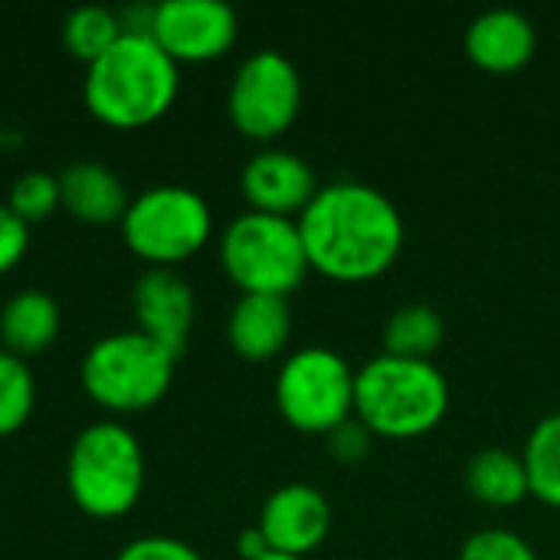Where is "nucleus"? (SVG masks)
Instances as JSON below:
<instances>
[{
  "label": "nucleus",
  "mask_w": 560,
  "mask_h": 560,
  "mask_svg": "<svg viewBox=\"0 0 560 560\" xmlns=\"http://www.w3.org/2000/svg\"><path fill=\"white\" fill-rule=\"evenodd\" d=\"M308 266L338 282L387 272L407 240L397 203L364 180H328L295 217Z\"/></svg>",
  "instance_id": "1"
},
{
  "label": "nucleus",
  "mask_w": 560,
  "mask_h": 560,
  "mask_svg": "<svg viewBox=\"0 0 560 560\" xmlns=\"http://www.w3.org/2000/svg\"><path fill=\"white\" fill-rule=\"evenodd\" d=\"M180 62L148 33V26H125V33L85 66L82 95L95 118L115 128H141L161 118L180 89Z\"/></svg>",
  "instance_id": "2"
},
{
  "label": "nucleus",
  "mask_w": 560,
  "mask_h": 560,
  "mask_svg": "<svg viewBox=\"0 0 560 560\" xmlns=\"http://www.w3.org/2000/svg\"><path fill=\"white\" fill-rule=\"evenodd\" d=\"M450 410V381L433 361L377 354L354 374V417L390 440H413L440 427Z\"/></svg>",
  "instance_id": "3"
},
{
  "label": "nucleus",
  "mask_w": 560,
  "mask_h": 560,
  "mask_svg": "<svg viewBox=\"0 0 560 560\" xmlns=\"http://www.w3.org/2000/svg\"><path fill=\"white\" fill-rule=\"evenodd\" d=\"M66 486L82 512L95 518L125 515L144 489L141 440L118 420L82 427L66 456Z\"/></svg>",
  "instance_id": "4"
},
{
  "label": "nucleus",
  "mask_w": 560,
  "mask_h": 560,
  "mask_svg": "<svg viewBox=\"0 0 560 560\" xmlns=\"http://www.w3.org/2000/svg\"><path fill=\"white\" fill-rule=\"evenodd\" d=\"M220 262L243 292L285 295L308 276V256L295 217L243 210L220 233Z\"/></svg>",
  "instance_id": "5"
},
{
  "label": "nucleus",
  "mask_w": 560,
  "mask_h": 560,
  "mask_svg": "<svg viewBox=\"0 0 560 560\" xmlns=\"http://www.w3.org/2000/svg\"><path fill=\"white\" fill-rule=\"evenodd\" d=\"M177 354L138 328L112 331L82 354V387L108 410H144L158 404L174 381Z\"/></svg>",
  "instance_id": "6"
},
{
  "label": "nucleus",
  "mask_w": 560,
  "mask_h": 560,
  "mask_svg": "<svg viewBox=\"0 0 560 560\" xmlns=\"http://www.w3.org/2000/svg\"><path fill=\"white\" fill-rule=\"evenodd\" d=\"M118 223L131 253L154 266H171L194 256L207 243L213 210L200 190L167 180L138 190Z\"/></svg>",
  "instance_id": "7"
},
{
  "label": "nucleus",
  "mask_w": 560,
  "mask_h": 560,
  "mask_svg": "<svg viewBox=\"0 0 560 560\" xmlns=\"http://www.w3.org/2000/svg\"><path fill=\"white\" fill-rule=\"evenodd\" d=\"M354 374L338 351L305 345L276 371V407L302 433H331L354 417Z\"/></svg>",
  "instance_id": "8"
},
{
  "label": "nucleus",
  "mask_w": 560,
  "mask_h": 560,
  "mask_svg": "<svg viewBox=\"0 0 560 560\" xmlns=\"http://www.w3.org/2000/svg\"><path fill=\"white\" fill-rule=\"evenodd\" d=\"M226 112L246 138H279L302 112L299 66L272 46L249 52L233 72Z\"/></svg>",
  "instance_id": "9"
},
{
  "label": "nucleus",
  "mask_w": 560,
  "mask_h": 560,
  "mask_svg": "<svg viewBox=\"0 0 560 560\" xmlns=\"http://www.w3.org/2000/svg\"><path fill=\"white\" fill-rule=\"evenodd\" d=\"M148 33L174 62H203L236 43L240 16L226 0H161L151 7Z\"/></svg>",
  "instance_id": "10"
},
{
  "label": "nucleus",
  "mask_w": 560,
  "mask_h": 560,
  "mask_svg": "<svg viewBox=\"0 0 560 560\" xmlns=\"http://www.w3.org/2000/svg\"><path fill=\"white\" fill-rule=\"evenodd\" d=\"M256 525L272 551L305 558L331 532V502L308 482H285L266 495Z\"/></svg>",
  "instance_id": "11"
},
{
  "label": "nucleus",
  "mask_w": 560,
  "mask_h": 560,
  "mask_svg": "<svg viewBox=\"0 0 560 560\" xmlns=\"http://www.w3.org/2000/svg\"><path fill=\"white\" fill-rule=\"evenodd\" d=\"M240 184L253 210L279 217H299L322 187L315 167L299 151L289 148L256 151L243 164Z\"/></svg>",
  "instance_id": "12"
},
{
  "label": "nucleus",
  "mask_w": 560,
  "mask_h": 560,
  "mask_svg": "<svg viewBox=\"0 0 560 560\" xmlns=\"http://www.w3.org/2000/svg\"><path fill=\"white\" fill-rule=\"evenodd\" d=\"M131 308L138 318V331L161 341L177 358L187 348V335L194 328L197 302L190 282L171 266H151L138 276L131 292Z\"/></svg>",
  "instance_id": "13"
},
{
  "label": "nucleus",
  "mask_w": 560,
  "mask_h": 560,
  "mask_svg": "<svg viewBox=\"0 0 560 560\" xmlns=\"http://www.w3.org/2000/svg\"><path fill=\"white\" fill-rule=\"evenodd\" d=\"M538 49V30L528 13L515 7H489L466 26V52L479 69L515 72L532 62Z\"/></svg>",
  "instance_id": "14"
},
{
  "label": "nucleus",
  "mask_w": 560,
  "mask_h": 560,
  "mask_svg": "<svg viewBox=\"0 0 560 560\" xmlns=\"http://www.w3.org/2000/svg\"><path fill=\"white\" fill-rule=\"evenodd\" d=\"M292 335V305L285 295L240 292L226 318V338L240 358H276Z\"/></svg>",
  "instance_id": "15"
},
{
  "label": "nucleus",
  "mask_w": 560,
  "mask_h": 560,
  "mask_svg": "<svg viewBox=\"0 0 560 560\" xmlns=\"http://www.w3.org/2000/svg\"><path fill=\"white\" fill-rule=\"evenodd\" d=\"M59 197L62 207L89 223L121 220L128 210L125 180L102 161H72L59 171Z\"/></svg>",
  "instance_id": "16"
},
{
  "label": "nucleus",
  "mask_w": 560,
  "mask_h": 560,
  "mask_svg": "<svg viewBox=\"0 0 560 560\" xmlns=\"http://www.w3.org/2000/svg\"><path fill=\"white\" fill-rule=\"evenodd\" d=\"M59 302L43 289H20L0 305V341L7 351L26 358L52 345L59 331Z\"/></svg>",
  "instance_id": "17"
},
{
  "label": "nucleus",
  "mask_w": 560,
  "mask_h": 560,
  "mask_svg": "<svg viewBox=\"0 0 560 560\" xmlns=\"http://www.w3.org/2000/svg\"><path fill=\"white\" fill-rule=\"evenodd\" d=\"M466 489L476 502L492 509H512L532 495L522 453L505 446H482L466 463Z\"/></svg>",
  "instance_id": "18"
},
{
  "label": "nucleus",
  "mask_w": 560,
  "mask_h": 560,
  "mask_svg": "<svg viewBox=\"0 0 560 560\" xmlns=\"http://www.w3.org/2000/svg\"><path fill=\"white\" fill-rule=\"evenodd\" d=\"M443 338H446V322L427 302L400 305L384 322V354L433 361V354L443 345Z\"/></svg>",
  "instance_id": "19"
},
{
  "label": "nucleus",
  "mask_w": 560,
  "mask_h": 560,
  "mask_svg": "<svg viewBox=\"0 0 560 560\" xmlns=\"http://www.w3.org/2000/svg\"><path fill=\"white\" fill-rule=\"evenodd\" d=\"M528 489L538 502L560 509V410L541 417L522 450Z\"/></svg>",
  "instance_id": "20"
},
{
  "label": "nucleus",
  "mask_w": 560,
  "mask_h": 560,
  "mask_svg": "<svg viewBox=\"0 0 560 560\" xmlns=\"http://www.w3.org/2000/svg\"><path fill=\"white\" fill-rule=\"evenodd\" d=\"M125 33L121 20L115 16V10L102 7V3H82V7H72L62 20V43L66 49L82 59L85 66L102 56L118 36Z\"/></svg>",
  "instance_id": "21"
},
{
  "label": "nucleus",
  "mask_w": 560,
  "mask_h": 560,
  "mask_svg": "<svg viewBox=\"0 0 560 560\" xmlns=\"http://www.w3.org/2000/svg\"><path fill=\"white\" fill-rule=\"evenodd\" d=\"M36 404V381L26 358L0 345V436L20 430Z\"/></svg>",
  "instance_id": "22"
},
{
  "label": "nucleus",
  "mask_w": 560,
  "mask_h": 560,
  "mask_svg": "<svg viewBox=\"0 0 560 560\" xmlns=\"http://www.w3.org/2000/svg\"><path fill=\"white\" fill-rule=\"evenodd\" d=\"M7 207L16 217H23L26 223L49 217L56 207H62L59 174H49V171H23V174H16L13 184H10V194H7Z\"/></svg>",
  "instance_id": "23"
},
{
  "label": "nucleus",
  "mask_w": 560,
  "mask_h": 560,
  "mask_svg": "<svg viewBox=\"0 0 560 560\" xmlns=\"http://www.w3.org/2000/svg\"><path fill=\"white\" fill-rule=\"evenodd\" d=\"M456 560H541L538 551L532 548L528 538H522L518 532H509V528H482V532H472Z\"/></svg>",
  "instance_id": "24"
},
{
  "label": "nucleus",
  "mask_w": 560,
  "mask_h": 560,
  "mask_svg": "<svg viewBox=\"0 0 560 560\" xmlns=\"http://www.w3.org/2000/svg\"><path fill=\"white\" fill-rule=\"evenodd\" d=\"M115 560H207L194 545L171 535H141L118 548Z\"/></svg>",
  "instance_id": "25"
},
{
  "label": "nucleus",
  "mask_w": 560,
  "mask_h": 560,
  "mask_svg": "<svg viewBox=\"0 0 560 560\" xmlns=\"http://www.w3.org/2000/svg\"><path fill=\"white\" fill-rule=\"evenodd\" d=\"M325 436H328V453L335 459H341V463H361L371 453V443H374V433L358 417L345 420L341 427H335Z\"/></svg>",
  "instance_id": "26"
},
{
  "label": "nucleus",
  "mask_w": 560,
  "mask_h": 560,
  "mask_svg": "<svg viewBox=\"0 0 560 560\" xmlns=\"http://www.w3.org/2000/svg\"><path fill=\"white\" fill-rule=\"evenodd\" d=\"M30 246V223L16 217L7 200L0 203V272L13 269Z\"/></svg>",
  "instance_id": "27"
},
{
  "label": "nucleus",
  "mask_w": 560,
  "mask_h": 560,
  "mask_svg": "<svg viewBox=\"0 0 560 560\" xmlns=\"http://www.w3.org/2000/svg\"><path fill=\"white\" fill-rule=\"evenodd\" d=\"M240 555H243V560H256L262 558L266 551H272L269 548V541L262 538V532H259V525H253V528H246L243 535H240Z\"/></svg>",
  "instance_id": "28"
},
{
  "label": "nucleus",
  "mask_w": 560,
  "mask_h": 560,
  "mask_svg": "<svg viewBox=\"0 0 560 560\" xmlns=\"http://www.w3.org/2000/svg\"><path fill=\"white\" fill-rule=\"evenodd\" d=\"M256 560H305V558H295V555H282V551H266L262 558Z\"/></svg>",
  "instance_id": "29"
}]
</instances>
